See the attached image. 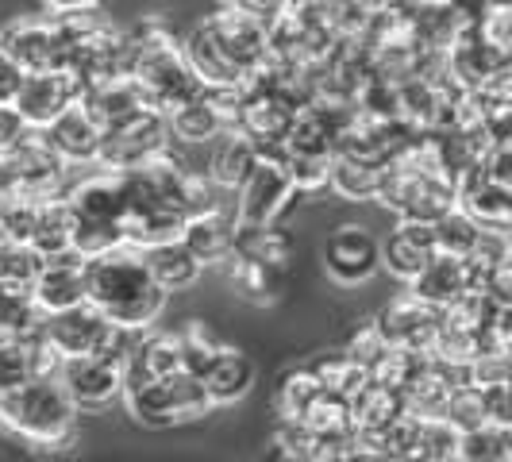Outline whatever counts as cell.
<instances>
[{
  "label": "cell",
  "instance_id": "1",
  "mask_svg": "<svg viewBox=\"0 0 512 462\" xmlns=\"http://www.w3.org/2000/svg\"><path fill=\"white\" fill-rule=\"evenodd\" d=\"M85 305H93L112 328L151 332L166 308V293L154 285L139 251L116 247L101 258H89L85 270Z\"/></svg>",
  "mask_w": 512,
  "mask_h": 462
},
{
  "label": "cell",
  "instance_id": "2",
  "mask_svg": "<svg viewBox=\"0 0 512 462\" xmlns=\"http://www.w3.org/2000/svg\"><path fill=\"white\" fill-rule=\"evenodd\" d=\"M0 428L43 451H62L77 439V409L54 374L0 393Z\"/></svg>",
  "mask_w": 512,
  "mask_h": 462
},
{
  "label": "cell",
  "instance_id": "3",
  "mask_svg": "<svg viewBox=\"0 0 512 462\" xmlns=\"http://www.w3.org/2000/svg\"><path fill=\"white\" fill-rule=\"evenodd\" d=\"M62 201L74 216V255L101 258L116 247H124V216H128V189L124 174H85L81 181L66 185Z\"/></svg>",
  "mask_w": 512,
  "mask_h": 462
},
{
  "label": "cell",
  "instance_id": "4",
  "mask_svg": "<svg viewBox=\"0 0 512 462\" xmlns=\"http://www.w3.org/2000/svg\"><path fill=\"white\" fill-rule=\"evenodd\" d=\"M174 147L170 135V120L154 108H139L128 120L112 124L101 131V151H97V166L104 174H131L139 166H147L151 158L166 154Z\"/></svg>",
  "mask_w": 512,
  "mask_h": 462
},
{
  "label": "cell",
  "instance_id": "5",
  "mask_svg": "<svg viewBox=\"0 0 512 462\" xmlns=\"http://www.w3.org/2000/svg\"><path fill=\"white\" fill-rule=\"evenodd\" d=\"M293 197H297V189H293L289 166H285V143L262 147L258 166L235 189V220H239V228H270Z\"/></svg>",
  "mask_w": 512,
  "mask_h": 462
},
{
  "label": "cell",
  "instance_id": "6",
  "mask_svg": "<svg viewBox=\"0 0 512 462\" xmlns=\"http://www.w3.org/2000/svg\"><path fill=\"white\" fill-rule=\"evenodd\" d=\"M128 401V412L135 420L151 424V428H170V424H185V420H201L212 412V401L197 378L189 374H174V378H158L139 389L120 393Z\"/></svg>",
  "mask_w": 512,
  "mask_h": 462
},
{
  "label": "cell",
  "instance_id": "7",
  "mask_svg": "<svg viewBox=\"0 0 512 462\" xmlns=\"http://www.w3.org/2000/svg\"><path fill=\"white\" fill-rule=\"evenodd\" d=\"M0 51L8 54L24 74H66V43L54 35L43 16H24L0 27Z\"/></svg>",
  "mask_w": 512,
  "mask_h": 462
},
{
  "label": "cell",
  "instance_id": "8",
  "mask_svg": "<svg viewBox=\"0 0 512 462\" xmlns=\"http://www.w3.org/2000/svg\"><path fill=\"white\" fill-rule=\"evenodd\" d=\"M8 166H12V181H16V193L27 201H54L66 193V166L54 158V151L47 147L43 131H31L4 154Z\"/></svg>",
  "mask_w": 512,
  "mask_h": 462
},
{
  "label": "cell",
  "instance_id": "9",
  "mask_svg": "<svg viewBox=\"0 0 512 462\" xmlns=\"http://www.w3.org/2000/svg\"><path fill=\"white\" fill-rule=\"evenodd\" d=\"M54 378L62 382L66 397L74 401V409L81 412H97L108 401L120 397L124 378H120V362L101 359V355H81V359H62Z\"/></svg>",
  "mask_w": 512,
  "mask_h": 462
},
{
  "label": "cell",
  "instance_id": "10",
  "mask_svg": "<svg viewBox=\"0 0 512 462\" xmlns=\"http://www.w3.org/2000/svg\"><path fill=\"white\" fill-rule=\"evenodd\" d=\"M382 266L378 239L362 224H339L324 243V270L339 285H362L370 282Z\"/></svg>",
  "mask_w": 512,
  "mask_h": 462
},
{
  "label": "cell",
  "instance_id": "11",
  "mask_svg": "<svg viewBox=\"0 0 512 462\" xmlns=\"http://www.w3.org/2000/svg\"><path fill=\"white\" fill-rule=\"evenodd\" d=\"M74 104H81V85L70 74H27L12 108L31 131H47Z\"/></svg>",
  "mask_w": 512,
  "mask_h": 462
},
{
  "label": "cell",
  "instance_id": "12",
  "mask_svg": "<svg viewBox=\"0 0 512 462\" xmlns=\"http://www.w3.org/2000/svg\"><path fill=\"white\" fill-rule=\"evenodd\" d=\"M85 270L89 262L81 255H58L43 258V270L31 285V301L43 316H58V312H70V308L85 305Z\"/></svg>",
  "mask_w": 512,
  "mask_h": 462
},
{
  "label": "cell",
  "instance_id": "13",
  "mask_svg": "<svg viewBox=\"0 0 512 462\" xmlns=\"http://www.w3.org/2000/svg\"><path fill=\"white\" fill-rule=\"evenodd\" d=\"M374 328L382 332V339L389 343V351H412V355H428L432 339L439 328V312L420 301H393L382 316L374 320Z\"/></svg>",
  "mask_w": 512,
  "mask_h": 462
},
{
  "label": "cell",
  "instance_id": "14",
  "mask_svg": "<svg viewBox=\"0 0 512 462\" xmlns=\"http://www.w3.org/2000/svg\"><path fill=\"white\" fill-rule=\"evenodd\" d=\"M409 289H412V301H420V305L443 312V308L455 305L459 297L474 293V270H470L466 258L436 255L416 278H412Z\"/></svg>",
  "mask_w": 512,
  "mask_h": 462
},
{
  "label": "cell",
  "instance_id": "15",
  "mask_svg": "<svg viewBox=\"0 0 512 462\" xmlns=\"http://www.w3.org/2000/svg\"><path fill=\"white\" fill-rule=\"evenodd\" d=\"M378 255L389 274H397L401 282H412L432 258H436V235L432 224H412L401 220L397 228L385 235V243H378Z\"/></svg>",
  "mask_w": 512,
  "mask_h": 462
},
{
  "label": "cell",
  "instance_id": "16",
  "mask_svg": "<svg viewBox=\"0 0 512 462\" xmlns=\"http://www.w3.org/2000/svg\"><path fill=\"white\" fill-rule=\"evenodd\" d=\"M47 147L54 151V158L70 170V166H85V162H97V151H101V128L89 120V112L74 104L66 108L51 128L43 131Z\"/></svg>",
  "mask_w": 512,
  "mask_h": 462
},
{
  "label": "cell",
  "instance_id": "17",
  "mask_svg": "<svg viewBox=\"0 0 512 462\" xmlns=\"http://www.w3.org/2000/svg\"><path fill=\"white\" fill-rule=\"evenodd\" d=\"M235 231H239V220L231 212H208V216H193L185 220L181 228V247L201 262V270L212 266V262H224L235 251Z\"/></svg>",
  "mask_w": 512,
  "mask_h": 462
},
{
  "label": "cell",
  "instance_id": "18",
  "mask_svg": "<svg viewBox=\"0 0 512 462\" xmlns=\"http://www.w3.org/2000/svg\"><path fill=\"white\" fill-rule=\"evenodd\" d=\"M251 385H255V362L247 359L239 347H231V343L220 347V355L201 374V389L212 401V409L216 405H235L239 397H247Z\"/></svg>",
  "mask_w": 512,
  "mask_h": 462
},
{
  "label": "cell",
  "instance_id": "19",
  "mask_svg": "<svg viewBox=\"0 0 512 462\" xmlns=\"http://www.w3.org/2000/svg\"><path fill=\"white\" fill-rule=\"evenodd\" d=\"M81 108L89 112V120L97 124V128H112V124H120V120H128L131 112H139V108H147V97H143V89L135 85V77H112V81H101V85H93V89H85L81 93Z\"/></svg>",
  "mask_w": 512,
  "mask_h": 462
},
{
  "label": "cell",
  "instance_id": "20",
  "mask_svg": "<svg viewBox=\"0 0 512 462\" xmlns=\"http://www.w3.org/2000/svg\"><path fill=\"white\" fill-rule=\"evenodd\" d=\"M54 370H58V359H54L51 347H47L39 335L0 343V393L31 382V378H39V374H54Z\"/></svg>",
  "mask_w": 512,
  "mask_h": 462
},
{
  "label": "cell",
  "instance_id": "21",
  "mask_svg": "<svg viewBox=\"0 0 512 462\" xmlns=\"http://www.w3.org/2000/svg\"><path fill=\"white\" fill-rule=\"evenodd\" d=\"M255 166H258V147L239 128H231V131H224V135L216 139V147H212L208 181L220 185V189H228V193H235Z\"/></svg>",
  "mask_w": 512,
  "mask_h": 462
},
{
  "label": "cell",
  "instance_id": "22",
  "mask_svg": "<svg viewBox=\"0 0 512 462\" xmlns=\"http://www.w3.org/2000/svg\"><path fill=\"white\" fill-rule=\"evenodd\" d=\"M139 255H143V262H147L154 285H158L166 297H170V293H181V289H189V285L201 278V262L181 247V239L147 247V251H139Z\"/></svg>",
  "mask_w": 512,
  "mask_h": 462
},
{
  "label": "cell",
  "instance_id": "23",
  "mask_svg": "<svg viewBox=\"0 0 512 462\" xmlns=\"http://www.w3.org/2000/svg\"><path fill=\"white\" fill-rule=\"evenodd\" d=\"M27 247L39 258H58L74 251V216L62 197L54 201H39V212H35V228H31V239Z\"/></svg>",
  "mask_w": 512,
  "mask_h": 462
},
{
  "label": "cell",
  "instance_id": "24",
  "mask_svg": "<svg viewBox=\"0 0 512 462\" xmlns=\"http://www.w3.org/2000/svg\"><path fill=\"white\" fill-rule=\"evenodd\" d=\"M178 351H181V374H189V378H197L201 382V374H205L212 359L220 355V347H224V339L216 335V328L208 324V320H185L178 332Z\"/></svg>",
  "mask_w": 512,
  "mask_h": 462
},
{
  "label": "cell",
  "instance_id": "25",
  "mask_svg": "<svg viewBox=\"0 0 512 462\" xmlns=\"http://www.w3.org/2000/svg\"><path fill=\"white\" fill-rule=\"evenodd\" d=\"M39 324H43V312L35 308L31 293L0 285V343L31 339V335H39Z\"/></svg>",
  "mask_w": 512,
  "mask_h": 462
},
{
  "label": "cell",
  "instance_id": "26",
  "mask_svg": "<svg viewBox=\"0 0 512 462\" xmlns=\"http://www.w3.org/2000/svg\"><path fill=\"white\" fill-rule=\"evenodd\" d=\"M432 235H436V255L470 258L478 239H482V224H474L462 208H451L447 216H439L432 224Z\"/></svg>",
  "mask_w": 512,
  "mask_h": 462
},
{
  "label": "cell",
  "instance_id": "27",
  "mask_svg": "<svg viewBox=\"0 0 512 462\" xmlns=\"http://www.w3.org/2000/svg\"><path fill=\"white\" fill-rule=\"evenodd\" d=\"M509 439H512L509 428H501V424H482V428L459 436L455 462H512Z\"/></svg>",
  "mask_w": 512,
  "mask_h": 462
},
{
  "label": "cell",
  "instance_id": "28",
  "mask_svg": "<svg viewBox=\"0 0 512 462\" xmlns=\"http://www.w3.org/2000/svg\"><path fill=\"white\" fill-rule=\"evenodd\" d=\"M231 282H235V289H239L247 301H255V305H270V301H278V297H282L285 274L282 270H270V266H258V262H243V258H235V266H231Z\"/></svg>",
  "mask_w": 512,
  "mask_h": 462
},
{
  "label": "cell",
  "instance_id": "29",
  "mask_svg": "<svg viewBox=\"0 0 512 462\" xmlns=\"http://www.w3.org/2000/svg\"><path fill=\"white\" fill-rule=\"evenodd\" d=\"M255 462H316L308 428L305 424H297V420H282L278 432L270 436V443L258 451Z\"/></svg>",
  "mask_w": 512,
  "mask_h": 462
},
{
  "label": "cell",
  "instance_id": "30",
  "mask_svg": "<svg viewBox=\"0 0 512 462\" xmlns=\"http://www.w3.org/2000/svg\"><path fill=\"white\" fill-rule=\"evenodd\" d=\"M39 270H43V258L35 255L27 243H0V285L4 289H24V293H31Z\"/></svg>",
  "mask_w": 512,
  "mask_h": 462
},
{
  "label": "cell",
  "instance_id": "31",
  "mask_svg": "<svg viewBox=\"0 0 512 462\" xmlns=\"http://www.w3.org/2000/svg\"><path fill=\"white\" fill-rule=\"evenodd\" d=\"M385 166H362V162H347V158H335L332 162V181L347 201H366V197H378V185H382Z\"/></svg>",
  "mask_w": 512,
  "mask_h": 462
},
{
  "label": "cell",
  "instance_id": "32",
  "mask_svg": "<svg viewBox=\"0 0 512 462\" xmlns=\"http://www.w3.org/2000/svg\"><path fill=\"white\" fill-rule=\"evenodd\" d=\"M324 389L316 385V378L308 374L305 366L301 370H289L278 385V409H282V420H301L308 412V405L320 397Z\"/></svg>",
  "mask_w": 512,
  "mask_h": 462
},
{
  "label": "cell",
  "instance_id": "33",
  "mask_svg": "<svg viewBox=\"0 0 512 462\" xmlns=\"http://www.w3.org/2000/svg\"><path fill=\"white\" fill-rule=\"evenodd\" d=\"M35 212L39 201H27V197H4L0 201V243H27L31 228H35Z\"/></svg>",
  "mask_w": 512,
  "mask_h": 462
},
{
  "label": "cell",
  "instance_id": "34",
  "mask_svg": "<svg viewBox=\"0 0 512 462\" xmlns=\"http://www.w3.org/2000/svg\"><path fill=\"white\" fill-rule=\"evenodd\" d=\"M27 135V124L16 116L12 104H0V154H8Z\"/></svg>",
  "mask_w": 512,
  "mask_h": 462
},
{
  "label": "cell",
  "instance_id": "35",
  "mask_svg": "<svg viewBox=\"0 0 512 462\" xmlns=\"http://www.w3.org/2000/svg\"><path fill=\"white\" fill-rule=\"evenodd\" d=\"M24 70L8 58V54L0 51V104H12L16 101V93H20V85H24Z\"/></svg>",
  "mask_w": 512,
  "mask_h": 462
},
{
  "label": "cell",
  "instance_id": "36",
  "mask_svg": "<svg viewBox=\"0 0 512 462\" xmlns=\"http://www.w3.org/2000/svg\"><path fill=\"white\" fill-rule=\"evenodd\" d=\"M4 197H16V181H12V166H8V158L0 154V201Z\"/></svg>",
  "mask_w": 512,
  "mask_h": 462
},
{
  "label": "cell",
  "instance_id": "37",
  "mask_svg": "<svg viewBox=\"0 0 512 462\" xmlns=\"http://www.w3.org/2000/svg\"><path fill=\"white\" fill-rule=\"evenodd\" d=\"M451 462H455V459H451Z\"/></svg>",
  "mask_w": 512,
  "mask_h": 462
}]
</instances>
